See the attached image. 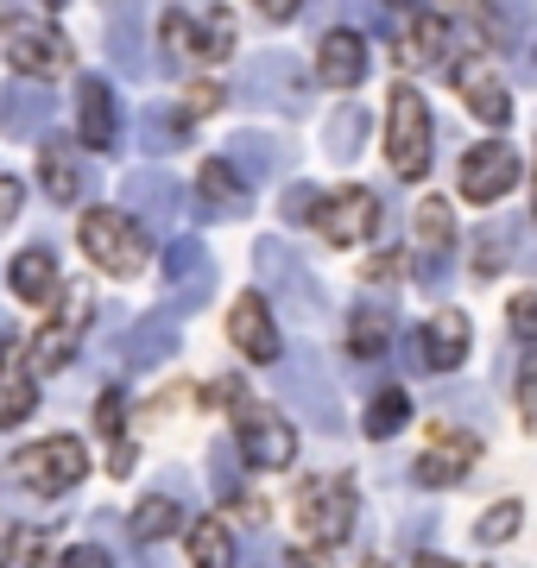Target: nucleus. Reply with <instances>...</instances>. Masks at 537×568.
<instances>
[{"mask_svg": "<svg viewBox=\"0 0 537 568\" xmlns=\"http://www.w3.org/2000/svg\"><path fill=\"white\" fill-rule=\"evenodd\" d=\"M227 335H234V347L247 354V361L272 366L285 347H278V328H272V310L260 291H247V297H234V310H227Z\"/></svg>", "mask_w": 537, "mask_h": 568, "instance_id": "obj_15", "label": "nucleus"}, {"mask_svg": "<svg viewBox=\"0 0 537 568\" xmlns=\"http://www.w3.org/2000/svg\"><path fill=\"white\" fill-rule=\"evenodd\" d=\"M247 102L278 108V114H304V108H311V77H304V63L285 58V51H260V58L247 63Z\"/></svg>", "mask_w": 537, "mask_h": 568, "instance_id": "obj_7", "label": "nucleus"}, {"mask_svg": "<svg viewBox=\"0 0 537 568\" xmlns=\"http://www.w3.org/2000/svg\"><path fill=\"white\" fill-rule=\"evenodd\" d=\"M196 196H203V209H215V215H241V209H247V183H241V171L227 159H203Z\"/></svg>", "mask_w": 537, "mask_h": 568, "instance_id": "obj_26", "label": "nucleus"}, {"mask_svg": "<svg viewBox=\"0 0 537 568\" xmlns=\"http://www.w3.org/2000/svg\"><path fill=\"white\" fill-rule=\"evenodd\" d=\"M190 562L196 568H234V537H227V525L203 518V525L190 530Z\"/></svg>", "mask_w": 537, "mask_h": 568, "instance_id": "obj_35", "label": "nucleus"}, {"mask_svg": "<svg viewBox=\"0 0 537 568\" xmlns=\"http://www.w3.org/2000/svg\"><path fill=\"white\" fill-rule=\"evenodd\" d=\"M386 159H393L398 183H417L430 171V108L412 82H398L393 108H386Z\"/></svg>", "mask_w": 537, "mask_h": 568, "instance_id": "obj_3", "label": "nucleus"}, {"mask_svg": "<svg viewBox=\"0 0 537 568\" xmlns=\"http://www.w3.org/2000/svg\"><path fill=\"white\" fill-rule=\"evenodd\" d=\"M133 544L140 549H152L159 544V537H171V530H178V499H171V493H152V499H140V511H133Z\"/></svg>", "mask_w": 537, "mask_h": 568, "instance_id": "obj_33", "label": "nucleus"}, {"mask_svg": "<svg viewBox=\"0 0 537 568\" xmlns=\"http://www.w3.org/2000/svg\"><path fill=\"white\" fill-rule=\"evenodd\" d=\"M468 335H475V328H468V316H462V310L430 316V323H424V361H430L436 373H455V366L468 361Z\"/></svg>", "mask_w": 537, "mask_h": 568, "instance_id": "obj_22", "label": "nucleus"}, {"mask_svg": "<svg viewBox=\"0 0 537 568\" xmlns=\"http://www.w3.org/2000/svg\"><path fill=\"white\" fill-rule=\"evenodd\" d=\"M13 297L20 304H51V297H63V272H58V253L51 246H26L20 260H13Z\"/></svg>", "mask_w": 537, "mask_h": 568, "instance_id": "obj_21", "label": "nucleus"}, {"mask_svg": "<svg viewBox=\"0 0 537 568\" xmlns=\"http://www.w3.org/2000/svg\"><path fill=\"white\" fill-rule=\"evenodd\" d=\"M20 203H26V183L13 178V171H0V227L20 215Z\"/></svg>", "mask_w": 537, "mask_h": 568, "instance_id": "obj_45", "label": "nucleus"}, {"mask_svg": "<svg viewBox=\"0 0 537 568\" xmlns=\"http://www.w3.org/2000/svg\"><path fill=\"white\" fill-rule=\"evenodd\" d=\"M361 568H386V562H361Z\"/></svg>", "mask_w": 537, "mask_h": 568, "instance_id": "obj_56", "label": "nucleus"}, {"mask_svg": "<svg viewBox=\"0 0 537 568\" xmlns=\"http://www.w3.org/2000/svg\"><path fill=\"white\" fill-rule=\"evenodd\" d=\"M253 7H260V13H266V20H291V13H297V7H304V0H253Z\"/></svg>", "mask_w": 537, "mask_h": 568, "instance_id": "obj_50", "label": "nucleus"}, {"mask_svg": "<svg viewBox=\"0 0 537 568\" xmlns=\"http://www.w3.org/2000/svg\"><path fill=\"white\" fill-rule=\"evenodd\" d=\"M518 525H525V506H518V499H499V506H487V511H480L475 537H480L487 549H499V544H506V537H513Z\"/></svg>", "mask_w": 537, "mask_h": 568, "instance_id": "obj_39", "label": "nucleus"}, {"mask_svg": "<svg viewBox=\"0 0 537 568\" xmlns=\"http://www.w3.org/2000/svg\"><path fill=\"white\" fill-rule=\"evenodd\" d=\"M518 405H525V417H537V354L525 361V373H518Z\"/></svg>", "mask_w": 537, "mask_h": 568, "instance_id": "obj_49", "label": "nucleus"}, {"mask_svg": "<svg viewBox=\"0 0 537 568\" xmlns=\"http://www.w3.org/2000/svg\"><path fill=\"white\" fill-rule=\"evenodd\" d=\"M291 568H316V562H311V556H297V562H291Z\"/></svg>", "mask_w": 537, "mask_h": 568, "instance_id": "obj_55", "label": "nucleus"}, {"mask_svg": "<svg viewBox=\"0 0 537 568\" xmlns=\"http://www.w3.org/2000/svg\"><path fill=\"white\" fill-rule=\"evenodd\" d=\"M297 525H304L311 544H342V537L354 530V487L342 480V474L304 480V487H297Z\"/></svg>", "mask_w": 537, "mask_h": 568, "instance_id": "obj_6", "label": "nucleus"}, {"mask_svg": "<svg viewBox=\"0 0 537 568\" xmlns=\"http://www.w3.org/2000/svg\"><path fill=\"white\" fill-rule=\"evenodd\" d=\"M285 398L297 405V417H304L316 436H342V398H335L330 373H323L316 354H297V361L285 366Z\"/></svg>", "mask_w": 537, "mask_h": 568, "instance_id": "obj_8", "label": "nucleus"}, {"mask_svg": "<svg viewBox=\"0 0 537 568\" xmlns=\"http://www.w3.org/2000/svg\"><path fill=\"white\" fill-rule=\"evenodd\" d=\"M63 568H114V556L95 549V544H83V549H70V556H63Z\"/></svg>", "mask_w": 537, "mask_h": 568, "instance_id": "obj_48", "label": "nucleus"}, {"mask_svg": "<svg viewBox=\"0 0 537 568\" xmlns=\"http://www.w3.org/2000/svg\"><path fill=\"white\" fill-rule=\"evenodd\" d=\"M506 323H513V335H537V291L513 297V310H506Z\"/></svg>", "mask_w": 537, "mask_h": 568, "instance_id": "obj_44", "label": "nucleus"}, {"mask_svg": "<svg viewBox=\"0 0 537 568\" xmlns=\"http://www.w3.org/2000/svg\"><path fill=\"white\" fill-rule=\"evenodd\" d=\"M196 58H209V63H222L227 51H234V20H227V7H209L203 13V32H196V44H190Z\"/></svg>", "mask_w": 537, "mask_h": 568, "instance_id": "obj_38", "label": "nucleus"}, {"mask_svg": "<svg viewBox=\"0 0 537 568\" xmlns=\"http://www.w3.org/2000/svg\"><path fill=\"white\" fill-rule=\"evenodd\" d=\"M222 102H227L222 82H196V89H190V114H215Z\"/></svg>", "mask_w": 537, "mask_h": 568, "instance_id": "obj_46", "label": "nucleus"}, {"mask_svg": "<svg viewBox=\"0 0 537 568\" xmlns=\"http://www.w3.org/2000/svg\"><path fill=\"white\" fill-rule=\"evenodd\" d=\"M311 209H316V203L304 196V190H291V196H285V215H311Z\"/></svg>", "mask_w": 537, "mask_h": 568, "instance_id": "obj_51", "label": "nucleus"}, {"mask_svg": "<svg viewBox=\"0 0 537 568\" xmlns=\"http://www.w3.org/2000/svg\"><path fill=\"white\" fill-rule=\"evenodd\" d=\"M77 241H83V253L102 265L108 278H133V272L152 265V241H145L140 222L121 215V209H89L83 227H77Z\"/></svg>", "mask_w": 537, "mask_h": 568, "instance_id": "obj_1", "label": "nucleus"}, {"mask_svg": "<svg viewBox=\"0 0 537 568\" xmlns=\"http://www.w3.org/2000/svg\"><path fill=\"white\" fill-rule=\"evenodd\" d=\"M443 44H449V26L436 20V13H417L405 32H398V44H393V58L405 63V70H424V63H436L443 58Z\"/></svg>", "mask_w": 537, "mask_h": 568, "instance_id": "obj_27", "label": "nucleus"}, {"mask_svg": "<svg viewBox=\"0 0 537 568\" xmlns=\"http://www.w3.org/2000/svg\"><path fill=\"white\" fill-rule=\"evenodd\" d=\"M323 145H330V159L335 164H354V159H361V145H367V108H335V114H330V140H323Z\"/></svg>", "mask_w": 537, "mask_h": 568, "instance_id": "obj_31", "label": "nucleus"}, {"mask_svg": "<svg viewBox=\"0 0 537 568\" xmlns=\"http://www.w3.org/2000/svg\"><path fill=\"white\" fill-rule=\"evenodd\" d=\"M449 89L462 95V108H468L475 121H487V126L513 121V95L499 89V77H494V63L487 58H455L449 63Z\"/></svg>", "mask_w": 537, "mask_h": 568, "instance_id": "obj_10", "label": "nucleus"}, {"mask_svg": "<svg viewBox=\"0 0 537 568\" xmlns=\"http://www.w3.org/2000/svg\"><path fill=\"white\" fill-rule=\"evenodd\" d=\"M108 13H140V0H102Z\"/></svg>", "mask_w": 537, "mask_h": 568, "instance_id": "obj_53", "label": "nucleus"}, {"mask_svg": "<svg viewBox=\"0 0 537 568\" xmlns=\"http://www.w3.org/2000/svg\"><path fill=\"white\" fill-rule=\"evenodd\" d=\"M405 265H412L405 253H379V260L367 265V278H373V284H386V278H405Z\"/></svg>", "mask_w": 537, "mask_h": 568, "instance_id": "obj_47", "label": "nucleus"}, {"mask_svg": "<svg viewBox=\"0 0 537 568\" xmlns=\"http://www.w3.org/2000/svg\"><path fill=\"white\" fill-rule=\"evenodd\" d=\"M39 405V386H32V366H26V347H7V361H0V424L13 429L32 417Z\"/></svg>", "mask_w": 537, "mask_h": 568, "instance_id": "obj_23", "label": "nucleus"}, {"mask_svg": "<svg viewBox=\"0 0 537 568\" xmlns=\"http://www.w3.org/2000/svg\"><path fill=\"white\" fill-rule=\"evenodd\" d=\"M506 246H513V227H480V253H475V265H480V272H494V265L499 260H506Z\"/></svg>", "mask_w": 537, "mask_h": 568, "instance_id": "obj_42", "label": "nucleus"}, {"mask_svg": "<svg viewBox=\"0 0 537 568\" xmlns=\"http://www.w3.org/2000/svg\"><path fill=\"white\" fill-rule=\"evenodd\" d=\"M531 209H537V196H531Z\"/></svg>", "mask_w": 537, "mask_h": 568, "instance_id": "obj_58", "label": "nucleus"}, {"mask_svg": "<svg viewBox=\"0 0 537 568\" xmlns=\"http://www.w3.org/2000/svg\"><path fill=\"white\" fill-rule=\"evenodd\" d=\"M190 133H184V121L178 114H165V108H145L140 114V145L152 152V159H165V152H178Z\"/></svg>", "mask_w": 537, "mask_h": 568, "instance_id": "obj_36", "label": "nucleus"}, {"mask_svg": "<svg viewBox=\"0 0 537 568\" xmlns=\"http://www.w3.org/2000/svg\"><path fill=\"white\" fill-rule=\"evenodd\" d=\"M417 246H424L430 260H443L455 246V215H449L443 196H424V203H417Z\"/></svg>", "mask_w": 537, "mask_h": 568, "instance_id": "obj_34", "label": "nucleus"}, {"mask_svg": "<svg viewBox=\"0 0 537 568\" xmlns=\"http://www.w3.org/2000/svg\"><path fill=\"white\" fill-rule=\"evenodd\" d=\"M102 44H108V58L121 63L126 77H140L145 70V26H140V13H108Z\"/></svg>", "mask_w": 537, "mask_h": 568, "instance_id": "obj_29", "label": "nucleus"}, {"mask_svg": "<svg viewBox=\"0 0 537 568\" xmlns=\"http://www.w3.org/2000/svg\"><path fill=\"white\" fill-rule=\"evenodd\" d=\"M393 347V310L386 304H361L348 316V354L354 361H379Z\"/></svg>", "mask_w": 537, "mask_h": 568, "instance_id": "obj_28", "label": "nucleus"}, {"mask_svg": "<svg viewBox=\"0 0 537 568\" xmlns=\"http://www.w3.org/2000/svg\"><path fill=\"white\" fill-rule=\"evenodd\" d=\"M44 537H51V530H39V525H20V530H13V544L0 549V568H39V556H44Z\"/></svg>", "mask_w": 537, "mask_h": 568, "instance_id": "obj_40", "label": "nucleus"}, {"mask_svg": "<svg viewBox=\"0 0 537 568\" xmlns=\"http://www.w3.org/2000/svg\"><path fill=\"white\" fill-rule=\"evenodd\" d=\"M83 474H89V455L77 436H44V443L13 455V480L26 493H39V499H63L70 487H83Z\"/></svg>", "mask_w": 537, "mask_h": 568, "instance_id": "obj_2", "label": "nucleus"}, {"mask_svg": "<svg viewBox=\"0 0 537 568\" xmlns=\"http://www.w3.org/2000/svg\"><path fill=\"white\" fill-rule=\"evenodd\" d=\"M455 183H462L468 203H499V196L518 183V152L506 140H480L475 152L455 159Z\"/></svg>", "mask_w": 537, "mask_h": 568, "instance_id": "obj_9", "label": "nucleus"}, {"mask_svg": "<svg viewBox=\"0 0 537 568\" xmlns=\"http://www.w3.org/2000/svg\"><path fill=\"white\" fill-rule=\"evenodd\" d=\"M449 7H462V13L475 20V32H480L487 44H506V32H499V20H494V7H487V0H449Z\"/></svg>", "mask_w": 537, "mask_h": 568, "instance_id": "obj_43", "label": "nucleus"}, {"mask_svg": "<svg viewBox=\"0 0 537 568\" xmlns=\"http://www.w3.org/2000/svg\"><path fill=\"white\" fill-rule=\"evenodd\" d=\"M209 480H215V499H227V506H241L247 493H241V474H234V455H227V443H215L209 448Z\"/></svg>", "mask_w": 537, "mask_h": 568, "instance_id": "obj_41", "label": "nucleus"}, {"mask_svg": "<svg viewBox=\"0 0 537 568\" xmlns=\"http://www.w3.org/2000/svg\"><path fill=\"white\" fill-rule=\"evenodd\" d=\"M0 51L26 77H63L70 70V44L58 39V26L26 20V13H0Z\"/></svg>", "mask_w": 537, "mask_h": 568, "instance_id": "obj_5", "label": "nucleus"}, {"mask_svg": "<svg viewBox=\"0 0 537 568\" xmlns=\"http://www.w3.org/2000/svg\"><path fill=\"white\" fill-rule=\"evenodd\" d=\"M412 568H462V562H449V556H417Z\"/></svg>", "mask_w": 537, "mask_h": 568, "instance_id": "obj_52", "label": "nucleus"}, {"mask_svg": "<svg viewBox=\"0 0 537 568\" xmlns=\"http://www.w3.org/2000/svg\"><path fill=\"white\" fill-rule=\"evenodd\" d=\"M405 417H412V392H405V386H386V392L367 405V436H398V429H405Z\"/></svg>", "mask_w": 537, "mask_h": 568, "instance_id": "obj_37", "label": "nucleus"}, {"mask_svg": "<svg viewBox=\"0 0 537 568\" xmlns=\"http://www.w3.org/2000/svg\"><path fill=\"white\" fill-rule=\"evenodd\" d=\"M316 215V234L323 241H335V246H354V241H367L373 227H379V203H373V190H335L330 203H316L311 209Z\"/></svg>", "mask_w": 537, "mask_h": 568, "instance_id": "obj_13", "label": "nucleus"}, {"mask_svg": "<svg viewBox=\"0 0 537 568\" xmlns=\"http://www.w3.org/2000/svg\"><path fill=\"white\" fill-rule=\"evenodd\" d=\"M171 354H178V323H171V316H140V323H133V335H126L121 342V361L126 366H159V361H171Z\"/></svg>", "mask_w": 537, "mask_h": 568, "instance_id": "obj_24", "label": "nucleus"}, {"mask_svg": "<svg viewBox=\"0 0 537 568\" xmlns=\"http://www.w3.org/2000/svg\"><path fill=\"white\" fill-rule=\"evenodd\" d=\"M386 7H393V13H405V7H412V0H386Z\"/></svg>", "mask_w": 537, "mask_h": 568, "instance_id": "obj_54", "label": "nucleus"}, {"mask_svg": "<svg viewBox=\"0 0 537 568\" xmlns=\"http://www.w3.org/2000/svg\"><path fill=\"white\" fill-rule=\"evenodd\" d=\"M126 209H133L140 234L152 241V234H171V227H178L184 196H178V183H171L165 171H133V178H126Z\"/></svg>", "mask_w": 537, "mask_h": 568, "instance_id": "obj_14", "label": "nucleus"}, {"mask_svg": "<svg viewBox=\"0 0 537 568\" xmlns=\"http://www.w3.org/2000/svg\"><path fill=\"white\" fill-rule=\"evenodd\" d=\"M165 278H171V304L178 310H196L209 304V291H215V260H209V246L196 234H178L165 246Z\"/></svg>", "mask_w": 537, "mask_h": 568, "instance_id": "obj_12", "label": "nucleus"}, {"mask_svg": "<svg viewBox=\"0 0 537 568\" xmlns=\"http://www.w3.org/2000/svg\"><path fill=\"white\" fill-rule=\"evenodd\" d=\"M234 448H241L253 467H266V474H278V467L297 462V436H291V424L272 405L247 398V392H234Z\"/></svg>", "mask_w": 537, "mask_h": 568, "instance_id": "obj_4", "label": "nucleus"}, {"mask_svg": "<svg viewBox=\"0 0 537 568\" xmlns=\"http://www.w3.org/2000/svg\"><path fill=\"white\" fill-rule=\"evenodd\" d=\"M95 429L108 436V467L126 474V467H133V448H126V405H121V392H102V405H95Z\"/></svg>", "mask_w": 537, "mask_h": 568, "instance_id": "obj_32", "label": "nucleus"}, {"mask_svg": "<svg viewBox=\"0 0 537 568\" xmlns=\"http://www.w3.org/2000/svg\"><path fill=\"white\" fill-rule=\"evenodd\" d=\"M51 121V89L44 82H7L0 89V133L7 140H32Z\"/></svg>", "mask_w": 537, "mask_h": 568, "instance_id": "obj_19", "label": "nucleus"}, {"mask_svg": "<svg viewBox=\"0 0 537 568\" xmlns=\"http://www.w3.org/2000/svg\"><path fill=\"white\" fill-rule=\"evenodd\" d=\"M114 126H121V114H114V95H108V77H83V82H77V133H83V145H95V152H108V145L121 140Z\"/></svg>", "mask_w": 537, "mask_h": 568, "instance_id": "obj_20", "label": "nucleus"}, {"mask_svg": "<svg viewBox=\"0 0 537 568\" xmlns=\"http://www.w3.org/2000/svg\"><path fill=\"white\" fill-rule=\"evenodd\" d=\"M51 7H63V0H51Z\"/></svg>", "mask_w": 537, "mask_h": 568, "instance_id": "obj_57", "label": "nucleus"}, {"mask_svg": "<svg viewBox=\"0 0 537 568\" xmlns=\"http://www.w3.org/2000/svg\"><path fill=\"white\" fill-rule=\"evenodd\" d=\"M39 183L51 203H77L83 196V171H77V159L63 152V145H44L39 152Z\"/></svg>", "mask_w": 537, "mask_h": 568, "instance_id": "obj_30", "label": "nucleus"}, {"mask_svg": "<svg viewBox=\"0 0 537 568\" xmlns=\"http://www.w3.org/2000/svg\"><path fill=\"white\" fill-rule=\"evenodd\" d=\"M234 171H247L253 183H266V178H278L291 164V140H278V133H241L234 140Z\"/></svg>", "mask_w": 537, "mask_h": 568, "instance_id": "obj_25", "label": "nucleus"}, {"mask_svg": "<svg viewBox=\"0 0 537 568\" xmlns=\"http://www.w3.org/2000/svg\"><path fill=\"white\" fill-rule=\"evenodd\" d=\"M83 323H89V297L83 291H70V310L63 316H51V323L26 342V361L39 366V373H58L70 354H77V335H83Z\"/></svg>", "mask_w": 537, "mask_h": 568, "instance_id": "obj_16", "label": "nucleus"}, {"mask_svg": "<svg viewBox=\"0 0 537 568\" xmlns=\"http://www.w3.org/2000/svg\"><path fill=\"white\" fill-rule=\"evenodd\" d=\"M480 443L475 436H455V429H430V448L417 455V487H455L468 467H475Z\"/></svg>", "mask_w": 537, "mask_h": 568, "instance_id": "obj_17", "label": "nucleus"}, {"mask_svg": "<svg viewBox=\"0 0 537 568\" xmlns=\"http://www.w3.org/2000/svg\"><path fill=\"white\" fill-rule=\"evenodd\" d=\"M253 272H260V284H266V291L291 297L304 316H323V291H316V278L304 272V265L291 260L285 241H260V246H253Z\"/></svg>", "mask_w": 537, "mask_h": 568, "instance_id": "obj_11", "label": "nucleus"}, {"mask_svg": "<svg viewBox=\"0 0 537 568\" xmlns=\"http://www.w3.org/2000/svg\"><path fill=\"white\" fill-rule=\"evenodd\" d=\"M316 77L330 82V89H354V82L367 77V39L348 32V26H330L323 44H316Z\"/></svg>", "mask_w": 537, "mask_h": 568, "instance_id": "obj_18", "label": "nucleus"}]
</instances>
